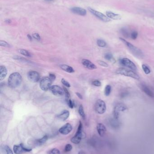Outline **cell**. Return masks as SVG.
Wrapping results in <instances>:
<instances>
[{
	"instance_id": "e0dca14e",
	"label": "cell",
	"mask_w": 154,
	"mask_h": 154,
	"mask_svg": "<svg viewBox=\"0 0 154 154\" xmlns=\"http://www.w3.org/2000/svg\"><path fill=\"white\" fill-rule=\"evenodd\" d=\"M106 15L108 18L110 19H114V20H120L122 19V16L119 14H117L114 13L112 11H106Z\"/></svg>"
},
{
	"instance_id": "4fadbf2b",
	"label": "cell",
	"mask_w": 154,
	"mask_h": 154,
	"mask_svg": "<svg viewBox=\"0 0 154 154\" xmlns=\"http://www.w3.org/2000/svg\"><path fill=\"white\" fill-rule=\"evenodd\" d=\"M72 130V127L71 124L67 123L59 129V132L63 135H67Z\"/></svg>"
},
{
	"instance_id": "44dd1931",
	"label": "cell",
	"mask_w": 154,
	"mask_h": 154,
	"mask_svg": "<svg viewBox=\"0 0 154 154\" xmlns=\"http://www.w3.org/2000/svg\"><path fill=\"white\" fill-rule=\"evenodd\" d=\"M60 68L63 70L65 71L66 72L69 73H73L75 72V70L73 69V68L71 67V66L67 65V64H62L60 65Z\"/></svg>"
},
{
	"instance_id": "f6af8a7d",
	"label": "cell",
	"mask_w": 154,
	"mask_h": 154,
	"mask_svg": "<svg viewBox=\"0 0 154 154\" xmlns=\"http://www.w3.org/2000/svg\"><path fill=\"white\" fill-rule=\"evenodd\" d=\"M6 22L7 23H11V20H10V19H7L6 20Z\"/></svg>"
},
{
	"instance_id": "52a82bcc",
	"label": "cell",
	"mask_w": 154,
	"mask_h": 154,
	"mask_svg": "<svg viewBox=\"0 0 154 154\" xmlns=\"http://www.w3.org/2000/svg\"><path fill=\"white\" fill-rule=\"evenodd\" d=\"M82 125L81 122H79L77 132H76L75 136H73V138H71V142H72L74 144H78L79 143H80V142L81 141V139H82Z\"/></svg>"
},
{
	"instance_id": "b9f144b4",
	"label": "cell",
	"mask_w": 154,
	"mask_h": 154,
	"mask_svg": "<svg viewBox=\"0 0 154 154\" xmlns=\"http://www.w3.org/2000/svg\"><path fill=\"white\" fill-rule=\"evenodd\" d=\"M128 92H123V93H122V94H121V95H120V96H121V97L122 98H124V97H125V96H128Z\"/></svg>"
},
{
	"instance_id": "4dcf8cb0",
	"label": "cell",
	"mask_w": 154,
	"mask_h": 154,
	"mask_svg": "<svg viewBox=\"0 0 154 154\" xmlns=\"http://www.w3.org/2000/svg\"><path fill=\"white\" fill-rule=\"evenodd\" d=\"M4 150H5L6 154H13L12 149L10 148L9 146H7V145H6L4 146Z\"/></svg>"
},
{
	"instance_id": "7a4b0ae2",
	"label": "cell",
	"mask_w": 154,
	"mask_h": 154,
	"mask_svg": "<svg viewBox=\"0 0 154 154\" xmlns=\"http://www.w3.org/2000/svg\"><path fill=\"white\" fill-rule=\"evenodd\" d=\"M119 39L128 48V49L130 50V51L135 56H136L138 59H141L144 58V55L142 51H141L139 48L135 47L130 42H127L124 39L120 37Z\"/></svg>"
},
{
	"instance_id": "6da1fadb",
	"label": "cell",
	"mask_w": 154,
	"mask_h": 154,
	"mask_svg": "<svg viewBox=\"0 0 154 154\" xmlns=\"http://www.w3.org/2000/svg\"><path fill=\"white\" fill-rule=\"evenodd\" d=\"M22 81L21 75L19 73H14L11 74L8 78L9 86L12 88H15L19 87Z\"/></svg>"
},
{
	"instance_id": "8fae6325",
	"label": "cell",
	"mask_w": 154,
	"mask_h": 154,
	"mask_svg": "<svg viewBox=\"0 0 154 154\" xmlns=\"http://www.w3.org/2000/svg\"><path fill=\"white\" fill-rule=\"evenodd\" d=\"M52 93L56 96H62L64 94V91L60 86L57 85H53L50 87Z\"/></svg>"
},
{
	"instance_id": "74e56055",
	"label": "cell",
	"mask_w": 154,
	"mask_h": 154,
	"mask_svg": "<svg viewBox=\"0 0 154 154\" xmlns=\"http://www.w3.org/2000/svg\"><path fill=\"white\" fill-rule=\"evenodd\" d=\"M92 84L93 85H94L96 87H100L101 86V82L99 81L98 80L93 81Z\"/></svg>"
},
{
	"instance_id": "30bf717a",
	"label": "cell",
	"mask_w": 154,
	"mask_h": 154,
	"mask_svg": "<svg viewBox=\"0 0 154 154\" xmlns=\"http://www.w3.org/2000/svg\"><path fill=\"white\" fill-rule=\"evenodd\" d=\"M121 63L123 66L128 68L132 70L136 71L137 67L134 63L128 58H123L121 60Z\"/></svg>"
},
{
	"instance_id": "d6a6232c",
	"label": "cell",
	"mask_w": 154,
	"mask_h": 154,
	"mask_svg": "<svg viewBox=\"0 0 154 154\" xmlns=\"http://www.w3.org/2000/svg\"><path fill=\"white\" fill-rule=\"evenodd\" d=\"M67 103L68 106L71 109H73L74 107L75 106V103L72 101L71 99L69 100L67 102Z\"/></svg>"
},
{
	"instance_id": "603a6c76",
	"label": "cell",
	"mask_w": 154,
	"mask_h": 154,
	"mask_svg": "<svg viewBox=\"0 0 154 154\" xmlns=\"http://www.w3.org/2000/svg\"><path fill=\"white\" fill-rule=\"evenodd\" d=\"M121 32L123 37H125L126 38H128L130 37V32H129L128 29H126V28H123L121 29Z\"/></svg>"
},
{
	"instance_id": "d4e9b609",
	"label": "cell",
	"mask_w": 154,
	"mask_h": 154,
	"mask_svg": "<svg viewBox=\"0 0 154 154\" xmlns=\"http://www.w3.org/2000/svg\"><path fill=\"white\" fill-rule=\"evenodd\" d=\"M78 112L81 117L83 119H85L86 116H85V114H84V108H83V106L81 104L80 105V106H79V110H78Z\"/></svg>"
},
{
	"instance_id": "484cf974",
	"label": "cell",
	"mask_w": 154,
	"mask_h": 154,
	"mask_svg": "<svg viewBox=\"0 0 154 154\" xmlns=\"http://www.w3.org/2000/svg\"><path fill=\"white\" fill-rule=\"evenodd\" d=\"M111 92V87L110 85H108L106 86L104 90V94L106 96H109Z\"/></svg>"
},
{
	"instance_id": "2e32d148",
	"label": "cell",
	"mask_w": 154,
	"mask_h": 154,
	"mask_svg": "<svg viewBox=\"0 0 154 154\" xmlns=\"http://www.w3.org/2000/svg\"><path fill=\"white\" fill-rule=\"evenodd\" d=\"M141 87L143 92H144L146 95H147L148 96H149L151 98H154V93L146 85L142 84L141 86Z\"/></svg>"
},
{
	"instance_id": "9a60e30c",
	"label": "cell",
	"mask_w": 154,
	"mask_h": 154,
	"mask_svg": "<svg viewBox=\"0 0 154 154\" xmlns=\"http://www.w3.org/2000/svg\"><path fill=\"white\" fill-rule=\"evenodd\" d=\"M81 63L83 66L88 69L92 70L96 69L97 68V67L94 64H93L92 62L88 59H83L81 61Z\"/></svg>"
},
{
	"instance_id": "7402d4cb",
	"label": "cell",
	"mask_w": 154,
	"mask_h": 154,
	"mask_svg": "<svg viewBox=\"0 0 154 154\" xmlns=\"http://www.w3.org/2000/svg\"><path fill=\"white\" fill-rule=\"evenodd\" d=\"M47 139H48V136L47 135H45L42 138L37 140L36 141V144L39 146L43 145L47 141Z\"/></svg>"
},
{
	"instance_id": "277c9868",
	"label": "cell",
	"mask_w": 154,
	"mask_h": 154,
	"mask_svg": "<svg viewBox=\"0 0 154 154\" xmlns=\"http://www.w3.org/2000/svg\"><path fill=\"white\" fill-rule=\"evenodd\" d=\"M52 82V80L49 77H44L41 80L39 86L43 91L46 92L50 89Z\"/></svg>"
},
{
	"instance_id": "ffe728a7",
	"label": "cell",
	"mask_w": 154,
	"mask_h": 154,
	"mask_svg": "<svg viewBox=\"0 0 154 154\" xmlns=\"http://www.w3.org/2000/svg\"><path fill=\"white\" fill-rule=\"evenodd\" d=\"M7 74V70L5 66L2 65L0 67V80L5 79Z\"/></svg>"
},
{
	"instance_id": "ba28073f",
	"label": "cell",
	"mask_w": 154,
	"mask_h": 154,
	"mask_svg": "<svg viewBox=\"0 0 154 154\" xmlns=\"http://www.w3.org/2000/svg\"><path fill=\"white\" fill-rule=\"evenodd\" d=\"M88 9L91 13L93 15L103 22H108L111 21L110 19L108 18L107 16H106L105 15L103 14V13H101L99 11H97V10H96L91 7H88Z\"/></svg>"
},
{
	"instance_id": "f1b7e54d",
	"label": "cell",
	"mask_w": 154,
	"mask_h": 154,
	"mask_svg": "<svg viewBox=\"0 0 154 154\" xmlns=\"http://www.w3.org/2000/svg\"><path fill=\"white\" fill-rule=\"evenodd\" d=\"M143 70L144 71L145 73L146 74H150L151 73V70L148 67L146 64H143L142 65Z\"/></svg>"
},
{
	"instance_id": "9c48e42d",
	"label": "cell",
	"mask_w": 154,
	"mask_h": 154,
	"mask_svg": "<svg viewBox=\"0 0 154 154\" xmlns=\"http://www.w3.org/2000/svg\"><path fill=\"white\" fill-rule=\"evenodd\" d=\"M31 150V149L25 147L23 144L15 145L13 147V151L15 154H24V153L30 152Z\"/></svg>"
},
{
	"instance_id": "d590c367",
	"label": "cell",
	"mask_w": 154,
	"mask_h": 154,
	"mask_svg": "<svg viewBox=\"0 0 154 154\" xmlns=\"http://www.w3.org/2000/svg\"><path fill=\"white\" fill-rule=\"evenodd\" d=\"M62 84H63V85L65 86L66 87H68V88H69L71 87V84H70V83H69L65 79H62Z\"/></svg>"
},
{
	"instance_id": "ab89813d",
	"label": "cell",
	"mask_w": 154,
	"mask_h": 154,
	"mask_svg": "<svg viewBox=\"0 0 154 154\" xmlns=\"http://www.w3.org/2000/svg\"><path fill=\"white\" fill-rule=\"evenodd\" d=\"M33 37L34 38V39H36L37 40L40 41L41 37L39 35V34L38 33H34V34H33Z\"/></svg>"
},
{
	"instance_id": "3957f363",
	"label": "cell",
	"mask_w": 154,
	"mask_h": 154,
	"mask_svg": "<svg viewBox=\"0 0 154 154\" xmlns=\"http://www.w3.org/2000/svg\"><path fill=\"white\" fill-rule=\"evenodd\" d=\"M116 73L118 74L125 76L126 77H130L131 78L138 80L139 79L140 77L133 70L126 69L124 68H120L117 69Z\"/></svg>"
},
{
	"instance_id": "8992f818",
	"label": "cell",
	"mask_w": 154,
	"mask_h": 154,
	"mask_svg": "<svg viewBox=\"0 0 154 154\" xmlns=\"http://www.w3.org/2000/svg\"><path fill=\"white\" fill-rule=\"evenodd\" d=\"M94 109L96 112L99 114H103L105 112L106 106L105 103L102 100L99 99L96 102Z\"/></svg>"
},
{
	"instance_id": "4316f807",
	"label": "cell",
	"mask_w": 154,
	"mask_h": 154,
	"mask_svg": "<svg viewBox=\"0 0 154 154\" xmlns=\"http://www.w3.org/2000/svg\"><path fill=\"white\" fill-rule=\"evenodd\" d=\"M63 90L65 92V96H66V102L71 99V96L69 92H68V90L66 87H63Z\"/></svg>"
},
{
	"instance_id": "8d00e7d4",
	"label": "cell",
	"mask_w": 154,
	"mask_h": 154,
	"mask_svg": "<svg viewBox=\"0 0 154 154\" xmlns=\"http://www.w3.org/2000/svg\"><path fill=\"white\" fill-rule=\"evenodd\" d=\"M72 149V146L70 144H67L65 148V151L66 152H69Z\"/></svg>"
},
{
	"instance_id": "ac0fdd59",
	"label": "cell",
	"mask_w": 154,
	"mask_h": 154,
	"mask_svg": "<svg viewBox=\"0 0 154 154\" xmlns=\"http://www.w3.org/2000/svg\"><path fill=\"white\" fill-rule=\"evenodd\" d=\"M97 130L99 135L101 136H104L106 132V128L105 126L102 124H98Z\"/></svg>"
},
{
	"instance_id": "ee69618b",
	"label": "cell",
	"mask_w": 154,
	"mask_h": 154,
	"mask_svg": "<svg viewBox=\"0 0 154 154\" xmlns=\"http://www.w3.org/2000/svg\"><path fill=\"white\" fill-rule=\"evenodd\" d=\"M27 37H28V39H29V40H32V38L31 36L29 35V34H28V35H27Z\"/></svg>"
},
{
	"instance_id": "836d02e7",
	"label": "cell",
	"mask_w": 154,
	"mask_h": 154,
	"mask_svg": "<svg viewBox=\"0 0 154 154\" xmlns=\"http://www.w3.org/2000/svg\"><path fill=\"white\" fill-rule=\"evenodd\" d=\"M49 154H61L60 151L57 148H54L50 151Z\"/></svg>"
},
{
	"instance_id": "83f0119b",
	"label": "cell",
	"mask_w": 154,
	"mask_h": 154,
	"mask_svg": "<svg viewBox=\"0 0 154 154\" xmlns=\"http://www.w3.org/2000/svg\"><path fill=\"white\" fill-rule=\"evenodd\" d=\"M97 43L98 46L101 47H106V46L107 45L106 42L102 39H98L97 41Z\"/></svg>"
},
{
	"instance_id": "f546056e",
	"label": "cell",
	"mask_w": 154,
	"mask_h": 154,
	"mask_svg": "<svg viewBox=\"0 0 154 154\" xmlns=\"http://www.w3.org/2000/svg\"><path fill=\"white\" fill-rule=\"evenodd\" d=\"M138 37V32L136 31H133L131 33L130 37L133 40H136Z\"/></svg>"
},
{
	"instance_id": "cb8c5ba5",
	"label": "cell",
	"mask_w": 154,
	"mask_h": 154,
	"mask_svg": "<svg viewBox=\"0 0 154 154\" xmlns=\"http://www.w3.org/2000/svg\"><path fill=\"white\" fill-rule=\"evenodd\" d=\"M19 52L21 54V55H24V56H28V57H30L31 56L30 54L29 53V51H27V50H24V49H20L18 50Z\"/></svg>"
},
{
	"instance_id": "5b68a950",
	"label": "cell",
	"mask_w": 154,
	"mask_h": 154,
	"mask_svg": "<svg viewBox=\"0 0 154 154\" xmlns=\"http://www.w3.org/2000/svg\"><path fill=\"white\" fill-rule=\"evenodd\" d=\"M128 109V108L126 105L123 103H118L114 107V117L115 119H118L120 113Z\"/></svg>"
},
{
	"instance_id": "7c38bea8",
	"label": "cell",
	"mask_w": 154,
	"mask_h": 154,
	"mask_svg": "<svg viewBox=\"0 0 154 154\" xmlns=\"http://www.w3.org/2000/svg\"><path fill=\"white\" fill-rule=\"evenodd\" d=\"M28 79L29 81L32 82H36L39 81L40 79V75L39 73L34 71H31L28 73Z\"/></svg>"
},
{
	"instance_id": "60d3db41",
	"label": "cell",
	"mask_w": 154,
	"mask_h": 154,
	"mask_svg": "<svg viewBox=\"0 0 154 154\" xmlns=\"http://www.w3.org/2000/svg\"><path fill=\"white\" fill-rule=\"evenodd\" d=\"M49 77L50 78V79L52 80V81L55 80L56 78L55 75L54 74H52V73L49 74Z\"/></svg>"
},
{
	"instance_id": "7bdbcfd3",
	"label": "cell",
	"mask_w": 154,
	"mask_h": 154,
	"mask_svg": "<svg viewBox=\"0 0 154 154\" xmlns=\"http://www.w3.org/2000/svg\"><path fill=\"white\" fill-rule=\"evenodd\" d=\"M76 95L78 96V98H79L80 99H83V96L81 95V94H80L79 92H76Z\"/></svg>"
},
{
	"instance_id": "e575fe53",
	"label": "cell",
	"mask_w": 154,
	"mask_h": 154,
	"mask_svg": "<svg viewBox=\"0 0 154 154\" xmlns=\"http://www.w3.org/2000/svg\"><path fill=\"white\" fill-rule=\"evenodd\" d=\"M0 45L1 46L6 47H10V44L4 41H0Z\"/></svg>"
},
{
	"instance_id": "bcb514c9",
	"label": "cell",
	"mask_w": 154,
	"mask_h": 154,
	"mask_svg": "<svg viewBox=\"0 0 154 154\" xmlns=\"http://www.w3.org/2000/svg\"><path fill=\"white\" fill-rule=\"evenodd\" d=\"M46 1H47V2H51V1H53V0H45Z\"/></svg>"
},
{
	"instance_id": "f35d334b",
	"label": "cell",
	"mask_w": 154,
	"mask_h": 154,
	"mask_svg": "<svg viewBox=\"0 0 154 154\" xmlns=\"http://www.w3.org/2000/svg\"><path fill=\"white\" fill-rule=\"evenodd\" d=\"M98 63L101 66H103V67H108L109 66V65L107 64L106 63L104 62L103 61H101V60H98Z\"/></svg>"
},
{
	"instance_id": "d6986e66",
	"label": "cell",
	"mask_w": 154,
	"mask_h": 154,
	"mask_svg": "<svg viewBox=\"0 0 154 154\" xmlns=\"http://www.w3.org/2000/svg\"><path fill=\"white\" fill-rule=\"evenodd\" d=\"M69 115H70V113L69 111L67 110H64L62 111V112L58 114L57 117L61 120L65 121L68 119V117H69Z\"/></svg>"
},
{
	"instance_id": "1f68e13d",
	"label": "cell",
	"mask_w": 154,
	"mask_h": 154,
	"mask_svg": "<svg viewBox=\"0 0 154 154\" xmlns=\"http://www.w3.org/2000/svg\"><path fill=\"white\" fill-rule=\"evenodd\" d=\"M104 58L105 59H107L108 60H109V61L114 60V58H113V55L109 53L106 54L105 56H104Z\"/></svg>"
},
{
	"instance_id": "5bb4252c",
	"label": "cell",
	"mask_w": 154,
	"mask_h": 154,
	"mask_svg": "<svg viewBox=\"0 0 154 154\" xmlns=\"http://www.w3.org/2000/svg\"><path fill=\"white\" fill-rule=\"evenodd\" d=\"M72 12L76 15L81 16H84L86 15V10L84 9L79 7H74L71 9Z\"/></svg>"
}]
</instances>
